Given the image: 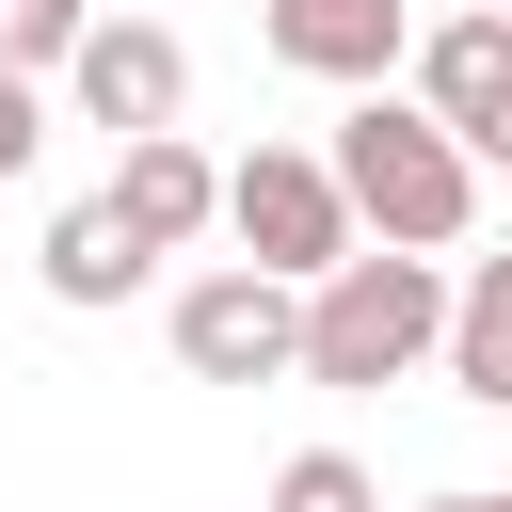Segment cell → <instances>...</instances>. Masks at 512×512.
Listing matches in <instances>:
<instances>
[{
  "label": "cell",
  "instance_id": "7a4b0ae2",
  "mask_svg": "<svg viewBox=\"0 0 512 512\" xmlns=\"http://www.w3.org/2000/svg\"><path fill=\"white\" fill-rule=\"evenodd\" d=\"M448 304H464V288H448L432 256H384V240H368L336 288H304V384H400L416 352H448Z\"/></svg>",
  "mask_w": 512,
  "mask_h": 512
},
{
  "label": "cell",
  "instance_id": "5b68a950",
  "mask_svg": "<svg viewBox=\"0 0 512 512\" xmlns=\"http://www.w3.org/2000/svg\"><path fill=\"white\" fill-rule=\"evenodd\" d=\"M64 96H80V128H112V144H176V112H192V48H176L160 16H96V48L64 64Z\"/></svg>",
  "mask_w": 512,
  "mask_h": 512
},
{
  "label": "cell",
  "instance_id": "ba28073f",
  "mask_svg": "<svg viewBox=\"0 0 512 512\" xmlns=\"http://www.w3.org/2000/svg\"><path fill=\"white\" fill-rule=\"evenodd\" d=\"M112 208H128V240H144V256H176V240H208V224H224V160H208L192 128H176V144H128V160H112Z\"/></svg>",
  "mask_w": 512,
  "mask_h": 512
},
{
  "label": "cell",
  "instance_id": "7c38bea8",
  "mask_svg": "<svg viewBox=\"0 0 512 512\" xmlns=\"http://www.w3.org/2000/svg\"><path fill=\"white\" fill-rule=\"evenodd\" d=\"M272 512H384V480H368L352 448H288V464H272Z\"/></svg>",
  "mask_w": 512,
  "mask_h": 512
},
{
  "label": "cell",
  "instance_id": "4fadbf2b",
  "mask_svg": "<svg viewBox=\"0 0 512 512\" xmlns=\"http://www.w3.org/2000/svg\"><path fill=\"white\" fill-rule=\"evenodd\" d=\"M32 144H48V112H32V80H0V176H32Z\"/></svg>",
  "mask_w": 512,
  "mask_h": 512
},
{
  "label": "cell",
  "instance_id": "3957f363",
  "mask_svg": "<svg viewBox=\"0 0 512 512\" xmlns=\"http://www.w3.org/2000/svg\"><path fill=\"white\" fill-rule=\"evenodd\" d=\"M224 224H240V272H272V288H336V272L368 256L336 160H304V144H256V160L224 176Z\"/></svg>",
  "mask_w": 512,
  "mask_h": 512
},
{
  "label": "cell",
  "instance_id": "8fae6325",
  "mask_svg": "<svg viewBox=\"0 0 512 512\" xmlns=\"http://www.w3.org/2000/svg\"><path fill=\"white\" fill-rule=\"evenodd\" d=\"M96 48V0H0V80H48Z\"/></svg>",
  "mask_w": 512,
  "mask_h": 512
},
{
  "label": "cell",
  "instance_id": "52a82bcc",
  "mask_svg": "<svg viewBox=\"0 0 512 512\" xmlns=\"http://www.w3.org/2000/svg\"><path fill=\"white\" fill-rule=\"evenodd\" d=\"M272 48H288L304 80L384 96V80H400V48H416V0H272Z\"/></svg>",
  "mask_w": 512,
  "mask_h": 512
},
{
  "label": "cell",
  "instance_id": "277c9868",
  "mask_svg": "<svg viewBox=\"0 0 512 512\" xmlns=\"http://www.w3.org/2000/svg\"><path fill=\"white\" fill-rule=\"evenodd\" d=\"M176 368H192V384H288V368H304V288H272V272H192V288H176Z\"/></svg>",
  "mask_w": 512,
  "mask_h": 512
},
{
  "label": "cell",
  "instance_id": "9a60e30c",
  "mask_svg": "<svg viewBox=\"0 0 512 512\" xmlns=\"http://www.w3.org/2000/svg\"><path fill=\"white\" fill-rule=\"evenodd\" d=\"M96 16H128V0H96Z\"/></svg>",
  "mask_w": 512,
  "mask_h": 512
},
{
  "label": "cell",
  "instance_id": "6da1fadb",
  "mask_svg": "<svg viewBox=\"0 0 512 512\" xmlns=\"http://www.w3.org/2000/svg\"><path fill=\"white\" fill-rule=\"evenodd\" d=\"M320 160H336V192H352V224H368L384 256H448V240L480 224V160H464L416 96H352V128H336Z\"/></svg>",
  "mask_w": 512,
  "mask_h": 512
},
{
  "label": "cell",
  "instance_id": "2e32d148",
  "mask_svg": "<svg viewBox=\"0 0 512 512\" xmlns=\"http://www.w3.org/2000/svg\"><path fill=\"white\" fill-rule=\"evenodd\" d=\"M496 16H512V0H496Z\"/></svg>",
  "mask_w": 512,
  "mask_h": 512
},
{
  "label": "cell",
  "instance_id": "5bb4252c",
  "mask_svg": "<svg viewBox=\"0 0 512 512\" xmlns=\"http://www.w3.org/2000/svg\"><path fill=\"white\" fill-rule=\"evenodd\" d=\"M416 512H512V496H416Z\"/></svg>",
  "mask_w": 512,
  "mask_h": 512
},
{
  "label": "cell",
  "instance_id": "9c48e42d",
  "mask_svg": "<svg viewBox=\"0 0 512 512\" xmlns=\"http://www.w3.org/2000/svg\"><path fill=\"white\" fill-rule=\"evenodd\" d=\"M144 272H160V256L128 240V208H112V192H80V208L48 224V288H64V304H128Z\"/></svg>",
  "mask_w": 512,
  "mask_h": 512
},
{
  "label": "cell",
  "instance_id": "8992f818",
  "mask_svg": "<svg viewBox=\"0 0 512 512\" xmlns=\"http://www.w3.org/2000/svg\"><path fill=\"white\" fill-rule=\"evenodd\" d=\"M416 112H432L464 160L512 176V16H448V32H416Z\"/></svg>",
  "mask_w": 512,
  "mask_h": 512
},
{
  "label": "cell",
  "instance_id": "30bf717a",
  "mask_svg": "<svg viewBox=\"0 0 512 512\" xmlns=\"http://www.w3.org/2000/svg\"><path fill=\"white\" fill-rule=\"evenodd\" d=\"M448 384L512 416V256H480V272H464V304H448Z\"/></svg>",
  "mask_w": 512,
  "mask_h": 512
}]
</instances>
